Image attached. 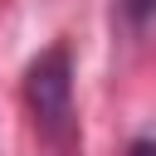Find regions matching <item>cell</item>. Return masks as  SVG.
<instances>
[{
	"label": "cell",
	"mask_w": 156,
	"mask_h": 156,
	"mask_svg": "<svg viewBox=\"0 0 156 156\" xmlns=\"http://www.w3.org/2000/svg\"><path fill=\"white\" fill-rule=\"evenodd\" d=\"M24 102L34 112L39 136L54 151L78 146V117H73V54L68 44H49L24 68Z\"/></svg>",
	"instance_id": "obj_1"
},
{
	"label": "cell",
	"mask_w": 156,
	"mask_h": 156,
	"mask_svg": "<svg viewBox=\"0 0 156 156\" xmlns=\"http://www.w3.org/2000/svg\"><path fill=\"white\" fill-rule=\"evenodd\" d=\"M122 10H127L132 24H146V20L156 15V0H122Z\"/></svg>",
	"instance_id": "obj_2"
},
{
	"label": "cell",
	"mask_w": 156,
	"mask_h": 156,
	"mask_svg": "<svg viewBox=\"0 0 156 156\" xmlns=\"http://www.w3.org/2000/svg\"><path fill=\"white\" fill-rule=\"evenodd\" d=\"M127 156H156V141H151V136H136V141H132V151H127Z\"/></svg>",
	"instance_id": "obj_3"
}]
</instances>
